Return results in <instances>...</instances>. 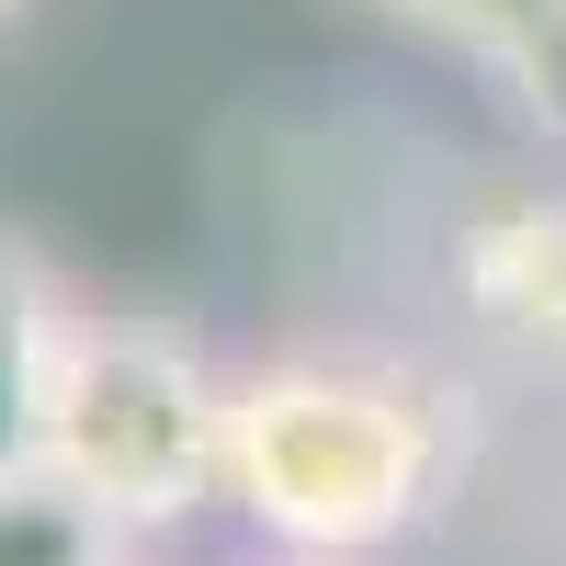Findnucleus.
<instances>
[{
    "label": "nucleus",
    "instance_id": "1",
    "mask_svg": "<svg viewBox=\"0 0 566 566\" xmlns=\"http://www.w3.org/2000/svg\"><path fill=\"white\" fill-rule=\"evenodd\" d=\"M442 476V419L386 363H261L227 386V499L295 555H363L419 522Z\"/></svg>",
    "mask_w": 566,
    "mask_h": 566
},
{
    "label": "nucleus",
    "instance_id": "2",
    "mask_svg": "<svg viewBox=\"0 0 566 566\" xmlns=\"http://www.w3.org/2000/svg\"><path fill=\"white\" fill-rule=\"evenodd\" d=\"M45 476L125 533H159L227 488V386L136 317H80L45 419Z\"/></svg>",
    "mask_w": 566,
    "mask_h": 566
},
{
    "label": "nucleus",
    "instance_id": "3",
    "mask_svg": "<svg viewBox=\"0 0 566 566\" xmlns=\"http://www.w3.org/2000/svg\"><path fill=\"white\" fill-rule=\"evenodd\" d=\"M80 317L57 306V283L23 239H0V476L45 464V419H57V374H69Z\"/></svg>",
    "mask_w": 566,
    "mask_h": 566
},
{
    "label": "nucleus",
    "instance_id": "4",
    "mask_svg": "<svg viewBox=\"0 0 566 566\" xmlns=\"http://www.w3.org/2000/svg\"><path fill=\"white\" fill-rule=\"evenodd\" d=\"M464 283L510 340L566 352V193H510L464 227Z\"/></svg>",
    "mask_w": 566,
    "mask_h": 566
},
{
    "label": "nucleus",
    "instance_id": "5",
    "mask_svg": "<svg viewBox=\"0 0 566 566\" xmlns=\"http://www.w3.org/2000/svg\"><path fill=\"white\" fill-rule=\"evenodd\" d=\"M0 566H125V522H103L57 476H0Z\"/></svg>",
    "mask_w": 566,
    "mask_h": 566
},
{
    "label": "nucleus",
    "instance_id": "6",
    "mask_svg": "<svg viewBox=\"0 0 566 566\" xmlns=\"http://www.w3.org/2000/svg\"><path fill=\"white\" fill-rule=\"evenodd\" d=\"M397 12L464 34L488 69H522L533 91H555V34H566V0H397Z\"/></svg>",
    "mask_w": 566,
    "mask_h": 566
},
{
    "label": "nucleus",
    "instance_id": "7",
    "mask_svg": "<svg viewBox=\"0 0 566 566\" xmlns=\"http://www.w3.org/2000/svg\"><path fill=\"white\" fill-rule=\"evenodd\" d=\"M0 12H12V0H0Z\"/></svg>",
    "mask_w": 566,
    "mask_h": 566
}]
</instances>
